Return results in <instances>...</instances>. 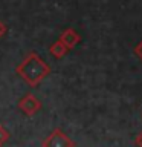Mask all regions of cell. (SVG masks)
<instances>
[{"label":"cell","instance_id":"cell-3","mask_svg":"<svg viewBox=\"0 0 142 147\" xmlns=\"http://www.w3.org/2000/svg\"><path fill=\"white\" fill-rule=\"evenodd\" d=\"M18 109L27 117H34L41 110V101L34 94H26L18 101Z\"/></svg>","mask_w":142,"mask_h":147},{"label":"cell","instance_id":"cell-5","mask_svg":"<svg viewBox=\"0 0 142 147\" xmlns=\"http://www.w3.org/2000/svg\"><path fill=\"white\" fill-rule=\"evenodd\" d=\"M49 52H50V55H54L55 58H63L64 55H66V54L69 52V49H67L66 46H64L60 40H57L52 46H50Z\"/></svg>","mask_w":142,"mask_h":147},{"label":"cell","instance_id":"cell-8","mask_svg":"<svg viewBox=\"0 0 142 147\" xmlns=\"http://www.w3.org/2000/svg\"><path fill=\"white\" fill-rule=\"evenodd\" d=\"M135 146L136 147H142V132H139L135 138Z\"/></svg>","mask_w":142,"mask_h":147},{"label":"cell","instance_id":"cell-1","mask_svg":"<svg viewBox=\"0 0 142 147\" xmlns=\"http://www.w3.org/2000/svg\"><path fill=\"white\" fill-rule=\"evenodd\" d=\"M15 72L31 87H37L50 74V66L40 57V55H37L35 52H31L15 67Z\"/></svg>","mask_w":142,"mask_h":147},{"label":"cell","instance_id":"cell-2","mask_svg":"<svg viewBox=\"0 0 142 147\" xmlns=\"http://www.w3.org/2000/svg\"><path fill=\"white\" fill-rule=\"evenodd\" d=\"M41 147H75V142L70 140V136L64 130L57 127L43 140Z\"/></svg>","mask_w":142,"mask_h":147},{"label":"cell","instance_id":"cell-7","mask_svg":"<svg viewBox=\"0 0 142 147\" xmlns=\"http://www.w3.org/2000/svg\"><path fill=\"white\" fill-rule=\"evenodd\" d=\"M135 55L142 61V40L136 45V48H135Z\"/></svg>","mask_w":142,"mask_h":147},{"label":"cell","instance_id":"cell-9","mask_svg":"<svg viewBox=\"0 0 142 147\" xmlns=\"http://www.w3.org/2000/svg\"><path fill=\"white\" fill-rule=\"evenodd\" d=\"M6 34V25H5L3 22H0V38Z\"/></svg>","mask_w":142,"mask_h":147},{"label":"cell","instance_id":"cell-6","mask_svg":"<svg viewBox=\"0 0 142 147\" xmlns=\"http://www.w3.org/2000/svg\"><path fill=\"white\" fill-rule=\"evenodd\" d=\"M11 138V133L3 124H0V147H3V144H6Z\"/></svg>","mask_w":142,"mask_h":147},{"label":"cell","instance_id":"cell-4","mask_svg":"<svg viewBox=\"0 0 142 147\" xmlns=\"http://www.w3.org/2000/svg\"><path fill=\"white\" fill-rule=\"evenodd\" d=\"M58 40L61 41V43L66 46L69 51H70V49H73V48H75V46L81 41V35L78 34L75 29L69 28V29H66L61 35H60V38H58Z\"/></svg>","mask_w":142,"mask_h":147}]
</instances>
